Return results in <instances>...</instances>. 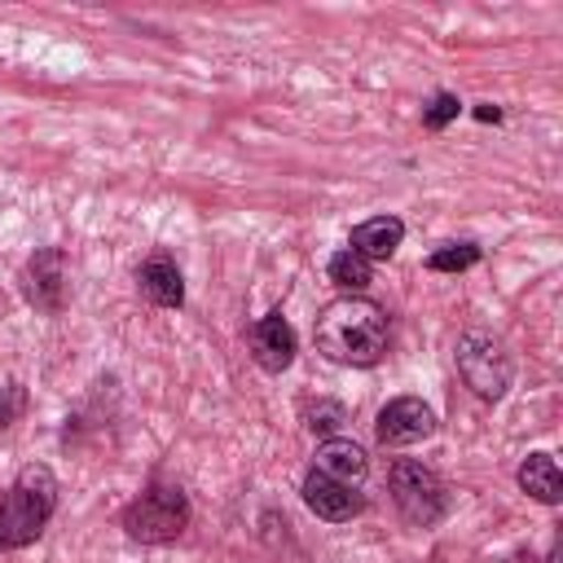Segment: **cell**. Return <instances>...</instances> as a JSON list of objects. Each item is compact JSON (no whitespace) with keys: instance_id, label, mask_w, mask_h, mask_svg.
Segmentation results:
<instances>
[{"instance_id":"cell-1","label":"cell","mask_w":563,"mask_h":563,"mask_svg":"<svg viewBox=\"0 0 563 563\" xmlns=\"http://www.w3.org/2000/svg\"><path fill=\"white\" fill-rule=\"evenodd\" d=\"M317 352L334 365H378L387 352V317L374 299L343 295L317 312Z\"/></svg>"},{"instance_id":"cell-2","label":"cell","mask_w":563,"mask_h":563,"mask_svg":"<svg viewBox=\"0 0 563 563\" xmlns=\"http://www.w3.org/2000/svg\"><path fill=\"white\" fill-rule=\"evenodd\" d=\"M57 510V479L44 462H31L18 471L13 488L0 501V550H22L31 545L44 523Z\"/></svg>"},{"instance_id":"cell-3","label":"cell","mask_w":563,"mask_h":563,"mask_svg":"<svg viewBox=\"0 0 563 563\" xmlns=\"http://www.w3.org/2000/svg\"><path fill=\"white\" fill-rule=\"evenodd\" d=\"M185 523H189V501H185V493L172 488V484L145 488V493L132 497L128 510H123V528H128V537L141 541V545L176 541V537L185 532Z\"/></svg>"},{"instance_id":"cell-4","label":"cell","mask_w":563,"mask_h":563,"mask_svg":"<svg viewBox=\"0 0 563 563\" xmlns=\"http://www.w3.org/2000/svg\"><path fill=\"white\" fill-rule=\"evenodd\" d=\"M387 488H391L396 510H400L405 523H413V528H431V523H440L444 510H449V488H444V479H440L431 466H422V462L400 457V462L387 471Z\"/></svg>"},{"instance_id":"cell-5","label":"cell","mask_w":563,"mask_h":563,"mask_svg":"<svg viewBox=\"0 0 563 563\" xmlns=\"http://www.w3.org/2000/svg\"><path fill=\"white\" fill-rule=\"evenodd\" d=\"M457 369H462L466 387L484 400H501L506 387H510V374H515L506 347L493 334H479V330L457 339Z\"/></svg>"},{"instance_id":"cell-6","label":"cell","mask_w":563,"mask_h":563,"mask_svg":"<svg viewBox=\"0 0 563 563\" xmlns=\"http://www.w3.org/2000/svg\"><path fill=\"white\" fill-rule=\"evenodd\" d=\"M435 431V413L431 405H422L418 396H396L378 409V422H374V435L378 444L387 449H400V444H418Z\"/></svg>"},{"instance_id":"cell-7","label":"cell","mask_w":563,"mask_h":563,"mask_svg":"<svg viewBox=\"0 0 563 563\" xmlns=\"http://www.w3.org/2000/svg\"><path fill=\"white\" fill-rule=\"evenodd\" d=\"M303 501H308V510L317 519H330V523H347V519H356L365 510V497L352 484H339V479H330L321 471L303 475Z\"/></svg>"},{"instance_id":"cell-8","label":"cell","mask_w":563,"mask_h":563,"mask_svg":"<svg viewBox=\"0 0 563 563\" xmlns=\"http://www.w3.org/2000/svg\"><path fill=\"white\" fill-rule=\"evenodd\" d=\"M251 352H255L260 369L282 374V369L295 361V330H290V321H286L282 312L260 317V321L251 325Z\"/></svg>"},{"instance_id":"cell-9","label":"cell","mask_w":563,"mask_h":563,"mask_svg":"<svg viewBox=\"0 0 563 563\" xmlns=\"http://www.w3.org/2000/svg\"><path fill=\"white\" fill-rule=\"evenodd\" d=\"M26 295L44 312L62 308V295H66V260H62V251H40L26 264Z\"/></svg>"},{"instance_id":"cell-10","label":"cell","mask_w":563,"mask_h":563,"mask_svg":"<svg viewBox=\"0 0 563 563\" xmlns=\"http://www.w3.org/2000/svg\"><path fill=\"white\" fill-rule=\"evenodd\" d=\"M136 282H141V295L154 308H180L185 303V277L167 255H150L136 273Z\"/></svg>"},{"instance_id":"cell-11","label":"cell","mask_w":563,"mask_h":563,"mask_svg":"<svg viewBox=\"0 0 563 563\" xmlns=\"http://www.w3.org/2000/svg\"><path fill=\"white\" fill-rule=\"evenodd\" d=\"M312 471H321V475H330V479H339V484L361 488V479L369 475V457H365V449L352 444V440H325V444L317 449Z\"/></svg>"},{"instance_id":"cell-12","label":"cell","mask_w":563,"mask_h":563,"mask_svg":"<svg viewBox=\"0 0 563 563\" xmlns=\"http://www.w3.org/2000/svg\"><path fill=\"white\" fill-rule=\"evenodd\" d=\"M400 238H405V224L396 216H374V220L352 229V251L365 255V260H391Z\"/></svg>"},{"instance_id":"cell-13","label":"cell","mask_w":563,"mask_h":563,"mask_svg":"<svg viewBox=\"0 0 563 563\" xmlns=\"http://www.w3.org/2000/svg\"><path fill=\"white\" fill-rule=\"evenodd\" d=\"M519 488L528 493V497H537V501H545V506H554L559 497H563V475H559V462L550 457V453H528L523 457V466H519Z\"/></svg>"},{"instance_id":"cell-14","label":"cell","mask_w":563,"mask_h":563,"mask_svg":"<svg viewBox=\"0 0 563 563\" xmlns=\"http://www.w3.org/2000/svg\"><path fill=\"white\" fill-rule=\"evenodd\" d=\"M330 282H334V286H343L347 295L365 290V286H369V260H365V255H356L352 246H343L339 255H330Z\"/></svg>"},{"instance_id":"cell-15","label":"cell","mask_w":563,"mask_h":563,"mask_svg":"<svg viewBox=\"0 0 563 563\" xmlns=\"http://www.w3.org/2000/svg\"><path fill=\"white\" fill-rule=\"evenodd\" d=\"M479 260V246L475 242H449V246H440L431 260H427V268H435V273H462V268H471Z\"/></svg>"},{"instance_id":"cell-16","label":"cell","mask_w":563,"mask_h":563,"mask_svg":"<svg viewBox=\"0 0 563 563\" xmlns=\"http://www.w3.org/2000/svg\"><path fill=\"white\" fill-rule=\"evenodd\" d=\"M457 110H462V101H457L453 92H435L431 106L422 110V123H427V128H444L449 119H457Z\"/></svg>"}]
</instances>
